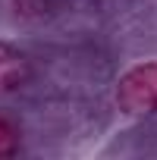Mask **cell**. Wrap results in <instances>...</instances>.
I'll return each instance as SVG.
<instances>
[{"mask_svg": "<svg viewBox=\"0 0 157 160\" xmlns=\"http://www.w3.org/2000/svg\"><path fill=\"white\" fill-rule=\"evenodd\" d=\"M22 148V138H19V129L7 119V116H0V160H10L16 157Z\"/></svg>", "mask_w": 157, "mask_h": 160, "instance_id": "3957f363", "label": "cell"}, {"mask_svg": "<svg viewBox=\"0 0 157 160\" xmlns=\"http://www.w3.org/2000/svg\"><path fill=\"white\" fill-rule=\"evenodd\" d=\"M28 78H32L28 57L16 44L0 41V98H3V94H16L19 88H25Z\"/></svg>", "mask_w": 157, "mask_h": 160, "instance_id": "7a4b0ae2", "label": "cell"}, {"mask_svg": "<svg viewBox=\"0 0 157 160\" xmlns=\"http://www.w3.org/2000/svg\"><path fill=\"white\" fill-rule=\"evenodd\" d=\"M116 104L129 116L157 113V60L132 66L116 85Z\"/></svg>", "mask_w": 157, "mask_h": 160, "instance_id": "6da1fadb", "label": "cell"}]
</instances>
